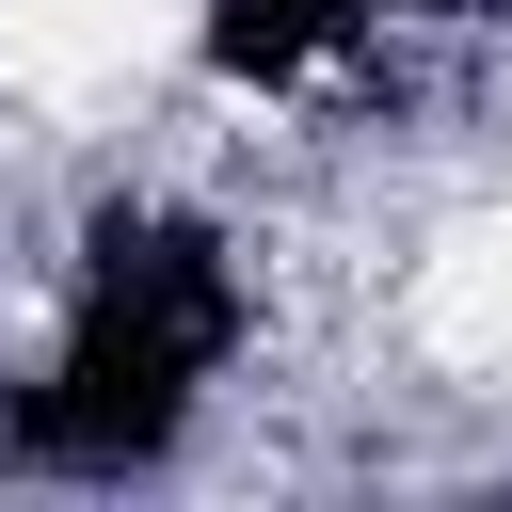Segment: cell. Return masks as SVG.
<instances>
[{
  "label": "cell",
  "mask_w": 512,
  "mask_h": 512,
  "mask_svg": "<svg viewBox=\"0 0 512 512\" xmlns=\"http://www.w3.org/2000/svg\"><path fill=\"white\" fill-rule=\"evenodd\" d=\"M272 352V240L208 176H96L0 304V480L128 496L176 480Z\"/></svg>",
  "instance_id": "6da1fadb"
}]
</instances>
